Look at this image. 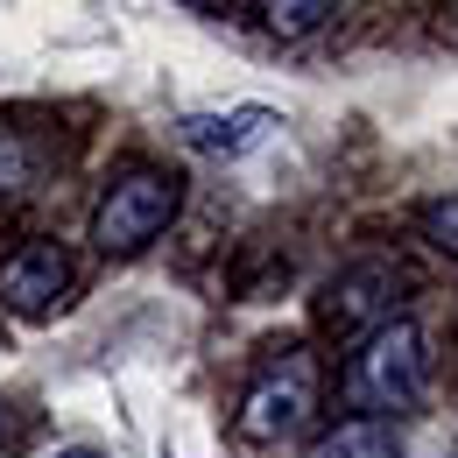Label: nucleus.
Here are the masks:
<instances>
[{"label": "nucleus", "mask_w": 458, "mask_h": 458, "mask_svg": "<svg viewBox=\"0 0 458 458\" xmlns=\"http://www.w3.org/2000/svg\"><path fill=\"white\" fill-rule=\"evenodd\" d=\"M276 127H283V120L268 114V106H233V114H191V120H176L183 148H198V156H247V148H261Z\"/></svg>", "instance_id": "6"}, {"label": "nucleus", "mask_w": 458, "mask_h": 458, "mask_svg": "<svg viewBox=\"0 0 458 458\" xmlns=\"http://www.w3.org/2000/svg\"><path fill=\"white\" fill-rule=\"evenodd\" d=\"M50 458H106V452H92V445H71V452H50Z\"/></svg>", "instance_id": "11"}, {"label": "nucleus", "mask_w": 458, "mask_h": 458, "mask_svg": "<svg viewBox=\"0 0 458 458\" xmlns=\"http://www.w3.org/2000/svg\"><path fill=\"white\" fill-rule=\"evenodd\" d=\"M310 409H318V360L310 352H283L240 395V437L247 445H283V437H296L310 423Z\"/></svg>", "instance_id": "3"}, {"label": "nucleus", "mask_w": 458, "mask_h": 458, "mask_svg": "<svg viewBox=\"0 0 458 458\" xmlns=\"http://www.w3.org/2000/svg\"><path fill=\"white\" fill-rule=\"evenodd\" d=\"M395 296H402V276L388 268V261L339 268V276L325 283V296H318V325H325L339 345L374 339L381 325H395Z\"/></svg>", "instance_id": "4"}, {"label": "nucleus", "mask_w": 458, "mask_h": 458, "mask_svg": "<svg viewBox=\"0 0 458 458\" xmlns=\"http://www.w3.org/2000/svg\"><path fill=\"white\" fill-rule=\"evenodd\" d=\"M64 289H71V254H64L57 240H29V247H14V254L0 261V303L21 310V318L57 310Z\"/></svg>", "instance_id": "5"}, {"label": "nucleus", "mask_w": 458, "mask_h": 458, "mask_svg": "<svg viewBox=\"0 0 458 458\" xmlns=\"http://www.w3.org/2000/svg\"><path fill=\"white\" fill-rule=\"evenodd\" d=\"M332 14H339L332 0H268V7H261L268 36H283V43H296V36H318Z\"/></svg>", "instance_id": "9"}, {"label": "nucleus", "mask_w": 458, "mask_h": 458, "mask_svg": "<svg viewBox=\"0 0 458 458\" xmlns=\"http://www.w3.org/2000/svg\"><path fill=\"white\" fill-rule=\"evenodd\" d=\"M395 452H402V437L388 416H352L318 445V458H395Z\"/></svg>", "instance_id": "7"}, {"label": "nucleus", "mask_w": 458, "mask_h": 458, "mask_svg": "<svg viewBox=\"0 0 458 458\" xmlns=\"http://www.w3.org/2000/svg\"><path fill=\"white\" fill-rule=\"evenodd\" d=\"M423 381H430V345H423V332L409 318L381 325L374 339H360L352 374H345L352 402H367V409H409L423 395Z\"/></svg>", "instance_id": "2"}, {"label": "nucleus", "mask_w": 458, "mask_h": 458, "mask_svg": "<svg viewBox=\"0 0 458 458\" xmlns=\"http://www.w3.org/2000/svg\"><path fill=\"white\" fill-rule=\"evenodd\" d=\"M423 240L458 261V198H430V205H423Z\"/></svg>", "instance_id": "10"}, {"label": "nucleus", "mask_w": 458, "mask_h": 458, "mask_svg": "<svg viewBox=\"0 0 458 458\" xmlns=\"http://www.w3.org/2000/svg\"><path fill=\"white\" fill-rule=\"evenodd\" d=\"M43 183V141L21 127H0V198H29Z\"/></svg>", "instance_id": "8"}, {"label": "nucleus", "mask_w": 458, "mask_h": 458, "mask_svg": "<svg viewBox=\"0 0 458 458\" xmlns=\"http://www.w3.org/2000/svg\"><path fill=\"white\" fill-rule=\"evenodd\" d=\"M183 212V176L170 170H127L106 183L99 212H92V240L106 254H141L148 240H163Z\"/></svg>", "instance_id": "1"}]
</instances>
